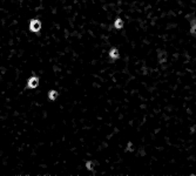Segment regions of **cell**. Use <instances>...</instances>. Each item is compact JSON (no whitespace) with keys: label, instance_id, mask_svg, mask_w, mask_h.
I'll return each mask as SVG.
<instances>
[{"label":"cell","instance_id":"obj_1","mask_svg":"<svg viewBox=\"0 0 196 176\" xmlns=\"http://www.w3.org/2000/svg\"><path fill=\"white\" fill-rule=\"evenodd\" d=\"M29 29L33 33H38L41 29V21L39 19H32L29 21Z\"/></svg>","mask_w":196,"mask_h":176},{"label":"cell","instance_id":"obj_2","mask_svg":"<svg viewBox=\"0 0 196 176\" xmlns=\"http://www.w3.org/2000/svg\"><path fill=\"white\" fill-rule=\"evenodd\" d=\"M39 85V78L38 77H31L28 80H27V87L28 88H36Z\"/></svg>","mask_w":196,"mask_h":176},{"label":"cell","instance_id":"obj_3","mask_svg":"<svg viewBox=\"0 0 196 176\" xmlns=\"http://www.w3.org/2000/svg\"><path fill=\"white\" fill-rule=\"evenodd\" d=\"M109 58H110L112 60H116V59H119V58H120L119 49H117V48H112V49L109 51Z\"/></svg>","mask_w":196,"mask_h":176},{"label":"cell","instance_id":"obj_4","mask_svg":"<svg viewBox=\"0 0 196 176\" xmlns=\"http://www.w3.org/2000/svg\"><path fill=\"white\" fill-rule=\"evenodd\" d=\"M114 27H115L116 29H121V28L123 27V20H122L121 18H117V19L114 21Z\"/></svg>","mask_w":196,"mask_h":176},{"label":"cell","instance_id":"obj_5","mask_svg":"<svg viewBox=\"0 0 196 176\" xmlns=\"http://www.w3.org/2000/svg\"><path fill=\"white\" fill-rule=\"evenodd\" d=\"M58 95H59L58 92L54 90V89H52V90H49V93H48V99H49L51 101H54V100H57Z\"/></svg>","mask_w":196,"mask_h":176},{"label":"cell","instance_id":"obj_6","mask_svg":"<svg viewBox=\"0 0 196 176\" xmlns=\"http://www.w3.org/2000/svg\"><path fill=\"white\" fill-rule=\"evenodd\" d=\"M190 33L193 35H196V19H193L190 22Z\"/></svg>","mask_w":196,"mask_h":176},{"label":"cell","instance_id":"obj_7","mask_svg":"<svg viewBox=\"0 0 196 176\" xmlns=\"http://www.w3.org/2000/svg\"><path fill=\"white\" fill-rule=\"evenodd\" d=\"M86 168L88 170H93L94 169V162L93 161H87L86 162Z\"/></svg>","mask_w":196,"mask_h":176}]
</instances>
